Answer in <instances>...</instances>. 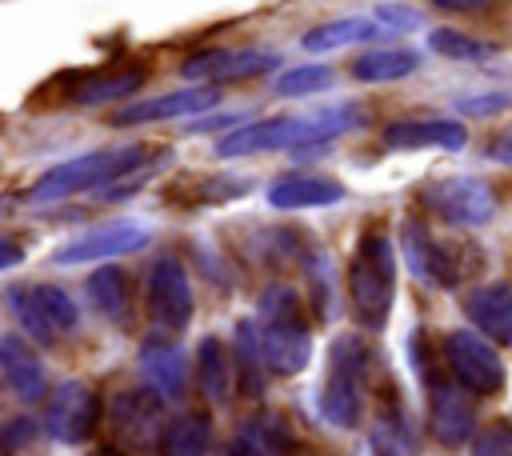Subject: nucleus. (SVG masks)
Masks as SVG:
<instances>
[{
  "instance_id": "nucleus-1",
  "label": "nucleus",
  "mask_w": 512,
  "mask_h": 456,
  "mask_svg": "<svg viewBox=\"0 0 512 456\" xmlns=\"http://www.w3.org/2000/svg\"><path fill=\"white\" fill-rule=\"evenodd\" d=\"M392 296H396V248L384 228H364L348 264V300L356 320L368 332H380L388 324Z\"/></svg>"
},
{
  "instance_id": "nucleus-2",
  "label": "nucleus",
  "mask_w": 512,
  "mask_h": 456,
  "mask_svg": "<svg viewBox=\"0 0 512 456\" xmlns=\"http://www.w3.org/2000/svg\"><path fill=\"white\" fill-rule=\"evenodd\" d=\"M260 344H264V360L268 372L292 376L308 364L312 356V336H308V320L300 312V300L292 288H268L260 300Z\"/></svg>"
},
{
  "instance_id": "nucleus-3",
  "label": "nucleus",
  "mask_w": 512,
  "mask_h": 456,
  "mask_svg": "<svg viewBox=\"0 0 512 456\" xmlns=\"http://www.w3.org/2000/svg\"><path fill=\"white\" fill-rule=\"evenodd\" d=\"M364 376H368V348L356 336H336L328 348V372L320 384V412L336 428L360 424L364 412Z\"/></svg>"
},
{
  "instance_id": "nucleus-4",
  "label": "nucleus",
  "mask_w": 512,
  "mask_h": 456,
  "mask_svg": "<svg viewBox=\"0 0 512 456\" xmlns=\"http://www.w3.org/2000/svg\"><path fill=\"white\" fill-rule=\"evenodd\" d=\"M356 124V112H320V116H280V120H260L252 128H240L216 144L220 156H248V152H268V148H288L300 140H328L340 136L344 128Z\"/></svg>"
},
{
  "instance_id": "nucleus-5",
  "label": "nucleus",
  "mask_w": 512,
  "mask_h": 456,
  "mask_svg": "<svg viewBox=\"0 0 512 456\" xmlns=\"http://www.w3.org/2000/svg\"><path fill=\"white\" fill-rule=\"evenodd\" d=\"M140 148H112V152H88L80 160H68L60 168H52L44 180L32 184L28 200H64L88 188H104L120 176H128L132 168H140Z\"/></svg>"
},
{
  "instance_id": "nucleus-6",
  "label": "nucleus",
  "mask_w": 512,
  "mask_h": 456,
  "mask_svg": "<svg viewBox=\"0 0 512 456\" xmlns=\"http://www.w3.org/2000/svg\"><path fill=\"white\" fill-rule=\"evenodd\" d=\"M8 308L36 344H56L76 328V304L56 284H16L8 288Z\"/></svg>"
},
{
  "instance_id": "nucleus-7",
  "label": "nucleus",
  "mask_w": 512,
  "mask_h": 456,
  "mask_svg": "<svg viewBox=\"0 0 512 456\" xmlns=\"http://www.w3.org/2000/svg\"><path fill=\"white\" fill-rule=\"evenodd\" d=\"M444 360H448V372L476 396H496L508 380L496 348L480 332H468V328H452L444 336Z\"/></svg>"
},
{
  "instance_id": "nucleus-8",
  "label": "nucleus",
  "mask_w": 512,
  "mask_h": 456,
  "mask_svg": "<svg viewBox=\"0 0 512 456\" xmlns=\"http://www.w3.org/2000/svg\"><path fill=\"white\" fill-rule=\"evenodd\" d=\"M420 200H424V208H432L440 220H448L456 228H476V224H484L496 212V192L480 176L432 180V184H424Z\"/></svg>"
},
{
  "instance_id": "nucleus-9",
  "label": "nucleus",
  "mask_w": 512,
  "mask_h": 456,
  "mask_svg": "<svg viewBox=\"0 0 512 456\" xmlns=\"http://www.w3.org/2000/svg\"><path fill=\"white\" fill-rule=\"evenodd\" d=\"M148 240H152V232H148L144 220H112V224H100V228L80 232L52 260L56 264H96V260L140 252V248H148Z\"/></svg>"
},
{
  "instance_id": "nucleus-10",
  "label": "nucleus",
  "mask_w": 512,
  "mask_h": 456,
  "mask_svg": "<svg viewBox=\"0 0 512 456\" xmlns=\"http://www.w3.org/2000/svg\"><path fill=\"white\" fill-rule=\"evenodd\" d=\"M404 260L424 284H436V288H456L460 276L472 268V264H464L460 248H448L444 240H436L432 232H424L412 220L404 224Z\"/></svg>"
},
{
  "instance_id": "nucleus-11",
  "label": "nucleus",
  "mask_w": 512,
  "mask_h": 456,
  "mask_svg": "<svg viewBox=\"0 0 512 456\" xmlns=\"http://www.w3.org/2000/svg\"><path fill=\"white\" fill-rule=\"evenodd\" d=\"M144 304H148V316L168 332H180L192 320V288H188V276H184L180 260L164 256V260L152 264Z\"/></svg>"
},
{
  "instance_id": "nucleus-12",
  "label": "nucleus",
  "mask_w": 512,
  "mask_h": 456,
  "mask_svg": "<svg viewBox=\"0 0 512 456\" xmlns=\"http://www.w3.org/2000/svg\"><path fill=\"white\" fill-rule=\"evenodd\" d=\"M96 420H100V400L96 392L84 384V380H64L52 400H48V412H44V424L56 440L64 444H80L96 432Z\"/></svg>"
},
{
  "instance_id": "nucleus-13",
  "label": "nucleus",
  "mask_w": 512,
  "mask_h": 456,
  "mask_svg": "<svg viewBox=\"0 0 512 456\" xmlns=\"http://www.w3.org/2000/svg\"><path fill=\"white\" fill-rule=\"evenodd\" d=\"M164 400L160 392H120L112 400V432L128 448H152L160 440Z\"/></svg>"
},
{
  "instance_id": "nucleus-14",
  "label": "nucleus",
  "mask_w": 512,
  "mask_h": 456,
  "mask_svg": "<svg viewBox=\"0 0 512 456\" xmlns=\"http://www.w3.org/2000/svg\"><path fill=\"white\" fill-rule=\"evenodd\" d=\"M428 420H432V432L440 444H460L472 432V404H468L460 380H436L432 376Z\"/></svg>"
},
{
  "instance_id": "nucleus-15",
  "label": "nucleus",
  "mask_w": 512,
  "mask_h": 456,
  "mask_svg": "<svg viewBox=\"0 0 512 456\" xmlns=\"http://www.w3.org/2000/svg\"><path fill=\"white\" fill-rule=\"evenodd\" d=\"M388 148H444L460 152L468 144V128L460 120H400L384 128Z\"/></svg>"
},
{
  "instance_id": "nucleus-16",
  "label": "nucleus",
  "mask_w": 512,
  "mask_h": 456,
  "mask_svg": "<svg viewBox=\"0 0 512 456\" xmlns=\"http://www.w3.org/2000/svg\"><path fill=\"white\" fill-rule=\"evenodd\" d=\"M464 316L496 344H512V288L508 284H484L464 296Z\"/></svg>"
},
{
  "instance_id": "nucleus-17",
  "label": "nucleus",
  "mask_w": 512,
  "mask_h": 456,
  "mask_svg": "<svg viewBox=\"0 0 512 456\" xmlns=\"http://www.w3.org/2000/svg\"><path fill=\"white\" fill-rule=\"evenodd\" d=\"M340 200H344V188L336 180L312 176V172L280 176L268 188V204L272 208H328V204H340Z\"/></svg>"
},
{
  "instance_id": "nucleus-18",
  "label": "nucleus",
  "mask_w": 512,
  "mask_h": 456,
  "mask_svg": "<svg viewBox=\"0 0 512 456\" xmlns=\"http://www.w3.org/2000/svg\"><path fill=\"white\" fill-rule=\"evenodd\" d=\"M0 372L8 388L20 400H40L44 396V364L36 360L32 344L20 336H0Z\"/></svg>"
},
{
  "instance_id": "nucleus-19",
  "label": "nucleus",
  "mask_w": 512,
  "mask_h": 456,
  "mask_svg": "<svg viewBox=\"0 0 512 456\" xmlns=\"http://www.w3.org/2000/svg\"><path fill=\"white\" fill-rule=\"evenodd\" d=\"M140 372H144V380H148L160 396H180V392H184V372H188L184 348L172 344V340L152 336V340L140 348Z\"/></svg>"
},
{
  "instance_id": "nucleus-20",
  "label": "nucleus",
  "mask_w": 512,
  "mask_h": 456,
  "mask_svg": "<svg viewBox=\"0 0 512 456\" xmlns=\"http://www.w3.org/2000/svg\"><path fill=\"white\" fill-rule=\"evenodd\" d=\"M216 104V88H192V92H168L160 100H148V104H128L112 116V124H148V120H168V116H184V112H196V108H208Z\"/></svg>"
},
{
  "instance_id": "nucleus-21",
  "label": "nucleus",
  "mask_w": 512,
  "mask_h": 456,
  "mask_svg": "<svg viewBox=\"0 0 512 456\" xmlns=\"http://www.w3.org/2000/svg\"><path fill=\"white\" fill-rule=\"evenodd\" d=\"M196 380H200V392L212 404H228V396H232V352L224 348V340H216V336L200 340V348H196Z\"/></svg>"
},
{
  "instance_id": "nucleus-22",
  "label": "nucleus",
  "mask_w": 512,
  "mask_h": 456,
  "mask_svg": "<svg viewBox=\"0 0 512 456\" xmlns=\"http://www.w3.org/2000/svg\"><path fill=\"white\" fill-rule=\"evenodd\" d=\"M144 72L140 68H100V72H80L76 76V88L68 92V100L76 104H100V100H116V96H128L132 88H140Z\"/></svg>"
},
{
  "instance_id": "nucleus-23",
  "label": "nucleus",
  "mask_w": 512,
  "mask_h": 456,
  "mask_svg": "<svg viewBox=\"0 0 512 456\" xmlns=\"http://www.w3.org/2000/svg\"><path fill=\"white\" fill-rule=\"evenodd\" d=\"M236 372H240V392L244 396H260L264 392V344H260V324L256 320H240L236 324Z\"/></svg>"
},
{
  "instance_id": "nucleus-24",
  "label": "nucleus",
  "mask_w": 512,
  "mask_h": 456,
  "mask_svg": "<svg viewBox=\"0 0 512 456\" xmlns=\"http://www.w3.org/2000/svg\"><path fill=\"white\" fill-rule=\"evenodd\" d=\"M416 64H420V56L412 48H376V52L356 56L352 76L368 80V84H384V80H400V76L416 72Z\"/></svg>"
},
{
  "instance_id": "nucleus-25",
  "label": "nucleus",
  "mask_w": 512,
  "mask_h": 456,
  "mask_svg": "<svg viewBox=\"0 0 512 456\" xmlns=\"http://www.w3.org/2000/svg\"><path fill=\"white\" fill-rule=\"evenodd\" d=\"M372 444L380 456H416V440H412V428H408V416L396 400L380 404L376 412V424H372Z\"/></svg>"
},
{
  "instance_id": "nucleus-26",
  "label": "nucleus",
  "mask_w": 512,
  "mask_h": 456,
  "mask_svg": "<svg viewBox=\"0 0 512 456\" xmlns=\"http://www.w3.org/2000/svg\"><path fill=\"white\" fill-rule=\"evenodd\" d=\"M284 452V428L276 416H260V420H248L236 440L224 448V456H280Z\"/></svg>"
},
{
  "instance_id": "nucleus-27",
  "label": "nucleus",
  "mask_w": 512,
  "mask_h": 456,
  "mask_svg": "<svg viewBox=\"0 0 512 456\" xmlns=\"http://www.w3.org/2000/svg\"><path fill=\"white\" fill-rule=\"evenodd\" d=\"M88 296H92V308L108 320H124L128 312V280L120 268H96L88 276Z\"/></svg>"
},
{
  "instance_id": "nucleus-28",
  "label": "nucleus",
  "mask_w": 512,
  "mask_h": 456,
  "mask_svg": "<svg viewBox=\"0 0 512 456\" xmlns=\"http://www.w3.org/2000/svg\"><path fill=\"white\" fill-rule=\"evenodd\" d=\"M208 420L204 416H180L160 436V456H204L208 452Z\"/></svg>"
},
{
  "instance_id": "nucleus-29",
  "label": "nucleus",
  "mask_w": 512,
  "mask_h": 456,
  "mask_svg": "<svg viewBox=\"0 0 512 456\" xmlns=\"http://www.w3.org/2000/svg\"><path fill=\"white\" fill-rule=\"evenodd\" d=\"M276 56L268 52H240V56H224V52H212V56H200L188 64V76H252L260 68H272Z\"/></svg>"
},
{
  "instance_id": "nucleus-30",
  "label": "nucleus",
  "mask_w": 512,
  "mask_h": 456,
  "mask_svg": "<svg viewBox=\"0 0 512 456\" xmlns=\"http://www.w3.org/2000/svg\"><path fill=\"white\" fill-rule=\"evenodd\" d=\"M376 36V24L372 20H332V24H320L304 36V48L312 52H332V48H344L352 40H368Z\"/></svg>"
},
{
  "instance_id": "nucleus-31",
  "label": "nucleus",
  "mask_w": 512,
  "mask_h": 456,
  "mask_svg": "<svg viewBox=\"0 0 512 456\" xmlns=\"http://www.w3.org/2000/svg\"><path fill=\"white\" fill-rule=\"evenodd\" d=\"M428 44H432V52H440V56H448V60H488V56L496 52L488 40L464 36V32H456V28H432V32H428Z\"/></svg>"
},
{
  "instance_id": "nucleus-32",
  "label": "nucleus",
  "mask_w": 512,
  "mask_h": 456,
  "mask_svg": "<svg viewBox=\"0 0 512 456\" xmlns=\"http://www.w3.org/2000/svg\"><path fill=\"white\" fill-rule=\"evenodd\" d=\"M328 84H332V72H328V68H292V72H284V76L276 80V92L300 96V92H320V88H328Z\"/></svg>"
},
{
  "instance_id": "nucleus-33",
  "label": "nucleus",
  "mask_w": 512,
  "mask_h": 456,
  "mask_svg": "<svg viewBox=\"0 0 512 456\" xmlns=\"http://www.w3.org/2000/svg\"><path fill=\"white\" fill-rule=\"evenodd\" d=\"M472 456H512V424H508V420L488 424V428L476 436Z\"/></svg>"
},
{
  "instance_id": "nucleus-34",
  "label": "nucleus",
  "mask_w": 512,
  "mask_h": 456,
  "mask_svg": "<svg viewBox=\"0 0 512 456\" xmlns=\"http://www.w3.org/2000/svg\"><path fill=\"white\" fill-rule=\"evenodd\" d=\"M464 116H496L508 108V96L504 92H488V96H472V100H460L456 104Z\"/></svg>"
},
{
  "instance_id": "nucleus-35",
  "label": "nucleus",
  "mask_w": 512,
  "mask_h": 456,
  "mask_svg": "<svg viewBox=\"0 0 512 456\" xmlns=\"http://www.w3.org/2000/svg\"><path fill=\"white\" fill-rule=\"evenodd\" d=\"M376 20L388 24V28H416V24H420V12L408 8V4H384V8L376 12Z\"/></svg>"
},
{
  "instance_id": "nucleus-36",
  "label": "nucleus",
  "mask_w": 512,
  "mask_h": 456,
  "mask_svg": "<svg viewBox=\"0 0 512 456\" xmlns=\"http://www.w3.org/2000/svg\"><path fill=\"white\" fill-rule=\"evenodd\" d=\"M24 436H32V424H28V420H12L8 432H4V440H0V448H4V452H16Z\"/></svg>"
},
{
  "instance_id": "nucleus-37",
  "label": "nucleus",
  "mask_w": 512,
  "mask_h": 456,
  "mask_svg": "<svg viewBox=\"0 0 512 456\" xmlns=\"http://www.w3.org/2000/svg\"><path fill=\"white\" fill-rule=\"evenodd\" d=\"M432 4L444 12H488L492 8V0H432Z\"/></svg>"
},
{
  "instance_id": "nucleus-38",
  "label": "nucleus",
  "mask_w": 512,
  "mask_h": 456,
  "mask_svg": "<svg viewBox=\"0 0 512 456\" xmlns=\"http://www.w3.org/2000/svg\"><path fill=\"white\" fill-rule=\"evenodd\" d=\"M20 260H24V248H20L16 240L0 236V272H4V268H16Z\"/></svg>"
},
{
  "instance_id": "nucleus-39",
  "label": "nucleus",
  "mask_w": 512,
  "mask_h": 456,
  "mask_svg": "<svg viewBox=\"0 0 512 456\" xmlns=\"http://www.w3.org/2000/svg\"><path fill=\"white\" fill-rule=\"evenodd\" d=\"M488 156H492L496 164H512V128L488 144Z\"/></svg>"
},
{
  "instance_id": "nucleus-40",
  "label": "nucleus",
  "mask_w": 512,
  "mask_h": 456,
  "mask_svg": "<svg viewBox=\"0 0 512 456\" xmlns=\"http://www.w3.org/2000/svg\"><path fill=\"white\" fill-rule=\"evenodd\" d=\"M92 456H124V452H112V448H100V452H92Z\"/></svg>"
}]
</instances>
